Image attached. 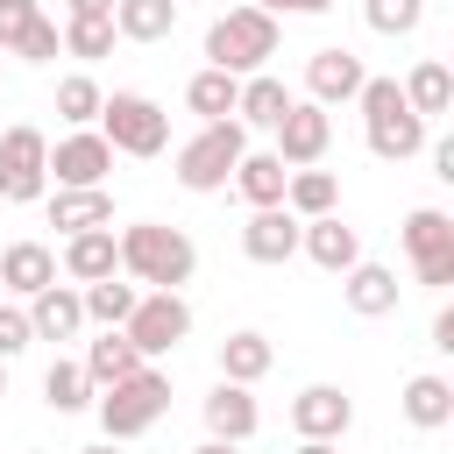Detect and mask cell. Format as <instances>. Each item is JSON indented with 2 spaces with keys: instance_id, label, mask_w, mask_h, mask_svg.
<instances>
[{
  "instance_id": "obj_10",
  "label": "cell",
  "mask_w": 454,
  "mask_h": 454,
  "mask_svg": "<svg viewBox=\"0 0 454 454\" xmlns=\"http://www.w3.org/2000/svg\"><path fill=\"white\" fill-rule=\"evenodd\" d=\"M348 426H355V397L340 383H305L291 397V433L298 440H348Z\"/></svg>"
},
{
  "instance_id": "obj_7",
  "label": "cell",
  "mask_w": 454,
  "mask_h": 454,
  "mask_svg": "<svg viewBox=\"0 0 454 454\" xmlns=\"http://www.w3.org/2000/svg\"><path fill=\"white\" fill-rule=\"evenodd\" d=\"M50 192V135L35 121L0 128V206H35Z\"/></svg>"
},
{
  "instance_id": "obj_40",
  "label": "cell",
  "mask_w": 454,
  "mask_h": 454,
  "mask_svg": "<svg viewBox=\"0 0 454 454\" xmlns=\"http://www.w3.org/2000/svg\"><path fill=\"white\" fill-rule=\"evenodd\" d=\"M433 348H440V355H454V305H440V312H433Z\"/></svg>"
},
{
  "instance_id": "obj_38",
  "label": "cell",
  "mask_w": 454,
  "mask_h": 454,
  "mask_svg": "<svg viewBox=\"0 0 454 454\" xmlns=\"http://www.w3.org/2000/svg\"><path fill=\"white\" fill-rule=\"evenodd\" d=\"M28 340H35V326H28V305H7V298H0V362H14Z\"/></svg>"
},
{
  "instance_id": "obj_25",
  "label": "cell",
  "mask_w": 454,
  "mask_h": 454,
  "mask_svg": "<svg viewBox=\"0 0 454 454\" xmlns=\"http://www.w3.org/2000/svg\"><path fill=\"white\" fill-rule=\"evenodd\" d=\"M270 362H277V348H270V333H255V326H241V333H227L220 340V376L227 383H262L270 376Z\"/></svg>"
},
{
  "instance_id": "obj_37",
  "label": "cell",
  "mask_w": 454,
  "mask_h": 454,
  "mask_svg": "<svg viewBox=\"0 0 454 454\" xmlns=\"http://www.w3.org/2000/svg\"><path fill=\"white\" fill-rule=\"evenodd\" d=\"M35 14H43V0H0V50L14 57V43L35 28Z\"/></svg>"
},
{
  "instance_id": "obj_13",
  "label": "cell",
  "mask_w": 454,
  "mask_h": 454,
  "mask_svg": "<svg viewBox=\"0 0 454 454\" xmlns=\"http://www.w3.org/2000/svg\"><path fill=\"white\" fill-rule=\"evenodd\" d=\"M106 170H114V142L99 128H71L50 149V177L57 184H106Z\"/></svg>"
},
{
  "instance_id": "obj_27",
  "label": "cell",
  "mask_w": 454,
  "mask_h": 454,
  "mask_svg": "<svg viewBox=\"0 0 454 454\" xmlns=\"http://www.w3.org/2000/svg\"><path fill=\"white\" fill-rule=\"evenodd\" d=\"M177 28V0H114V35L121 43H163Z\"/></svg>"
},
{
  "instance_id": "obj_12",
  "label": "cell",
  "mask_w": 454,
  "mask_h": 454,
  "mask_svg": "<svg viewBox=\"0 0 454 454\" xmlns=\"http://www.w3.org/2000/svg\"><path fill=\"white\" fill-rule=\"evenodd\" d=\"M199 419H206V440H234V447H248V440H255V426H262V411H255L248 383H227V376L199 397Z\"/></svg>"
},
{
  "instance_id": "obj_45",
  "label": "cell",
  "mask_w": 454,
  "mask_h": 454,
  "mask_svg": "<svg viewBox=\"0 0 454 454\" xmlns=\"http://www.w3.org/2000/svg\"><path fill=\"white\" fill-rule=\"evenodd\" d=\"M78 454H121V440H92V447H78Z\"/></svg>"
},
{
  "instance_id": "obj_26",
  "label": "cell",
  "mask_w": 454,
  "mask_h": 454,
  "mask_svg": "<svg viewBox=\"0 0 454 454\" xmlns=\"http://www.w3.org/2000/svg\"><path fill=\"white\" fill-rule=\"evenodd\" d=\"M404 106H411L419 121H440V114L454 106V71H447L440 57H419L411 78H404Z\"/></svg>"
},
{
  "instance_id": "obj_15",
  "label": "cell",
  "mask_w": 454,
  "mask_h": 454,
  "mask_svg": "<svg viewBox=\"0 0 454 454\" xmlns=\"http://www.w3.org/2000/svg\"><path fill=\"white\" fill-rule=\"evenodd\" d=\"M298 255H312L326 277H340V270H355L362 262V234L340 220V206L333 213H319V220H298Z\"/></svg>"
},
{
  "instance_id": "obj_30",
  "label": "cell",
  "mask_w": 454,
  "mask_h": 454,
  "mask_svg": "<svg viewBox=\"0 0 454 454\" xmlns=\"http://www.w3.org/2000/svg\"><path fill=\"white\" fill-rule=\"evenodd\" d=\"M92 376H85V362H71V355H57L50 369H43V404L64 419V411H92Z\"/></svg>"
},
{
  "instance_id": "obj_3",
  "label": "cell",
  "mask_w": 454,
  "mask_h": 454,
  "mask_svg": "<svg viewBox=\"0 0 454 454\" xmlns=\"http://www.w3.org/2000/svg\"><path fill=\"white\" fill-rule=\"evenodd\" d=\"M270 57H277V14H262L255 0L213 14V28H206V64L248 78V71H270Z\"/></svg>"
},
{
  "instance_id": "obj_46",
  "label": "cell",
  "mask_w": 454,
  "mask_h": 454,
  "mask_svg": "<svg viewBox=\"0 0 454 454\" xmlns=\"http://www.w3.org/2000/svg\"><path fill=\"white\" fill-rule=\"evenodd\" d=\"M0 397H7V362H0Z\"/></svg>"
},
{
  "instance_id": "obj_44",
  "label": "cell",
  "mask_w": 454,
  "mask_h": 454,
  "mask_svg": "<svg viewBox=\"0 0 454 454\" xmlns=\"http://www.w3.org/2000/svg\"><path fill=\"white\" fill-rule=\"evenodd\" d=\"M199 454H241V447H234V440H206Z\"/></svg>"
},
{
  "instance_id": "obj_28",
  "label": "cell",
  "mask_w": 454,
  "mask_h": 454,
  "mask_svg": "<svg viewBox=\"0 0 454 454\" xmlns=\"http://www.w3.org/2000/svg\"><path fill=\"white\" fill-rule=\"evenodd\" d=\"M284 206H291L298 220H319V213H333V206H340V177H333V170H319V163H305V170H291V177H284Z\"/></svg>"
},
{
  "instance_id": "obj_31",
  "label": "cell",
  "mask_w": 454,
  "mask_h": 454,
  "mask_svg": "<svg viewBox=\"0 0 454 454\" xmlns=\"http://www.w3.org/2000/svg\"><path fill=\"white\" fill-rule=\"evenodd\" d=\"M234 99H241V78H234V71H220V64L192 71V85H184V106H192L199 121H227V114H234Z\"/></svg>"
},
{
  "instance_id": "obj_19",
  "label": "cell",
  "mask_w": 454,
  "mask_h": 454,
  "mask_svg": "<svg viewBox=\"0 0 454 454\" xmlns=\"http://www.w3.org/2000/svg\"><path fill=\"white\" fill-rule=\"evenodd\" d=\"M397 270H383V262H355V270H340V298H348V312L355 319H383V312H397Z\"/></svg>"
},
{
  "instance_id": "obj_33",
  "label": "cell",
  "mask_w": 454,
  "mask_h": 454,
  "mask_svg": "<svg viewBox=\"0 0 454 454\" xmlns=\"http://www.w3.org/2000/svg\"><path fill=\"white\" fill-rule=\"evenodd\" d=\"M57 35H64V57H85V64L106 57V50L121 43V35H114V14H64Z\"/></svg>"
},
{
  "instance_id": "obj_9",
  "label": "cell",
  "mask_w": 454,
  "mask_h": 454,
  "mask_svg": "<svg viewBox=\"0 0 454 454\" xmlns=\"http://www.w3.org/2000/svg\"><path fill=\"white\" fill-rule=\"evenodd\" d=\"M121 333L135 340L142 362H149V355H170V348L192 333V305H184V291H142L135 312L121 319Z\"/></svg>"
},
{
  "instance_id": "obj_32",
  "label": "cell",
  "mask_w": 454,
  "mask_h": 454,
  "mask_svg": "<svg viewBox=\"0 0 454 454\" xmlns=\"http://www.w3.org/2000/svg\"><path fill=\"white\" fill-rule=\"evenodd\" d=\"M78 298H85V319H92V326H121V319L135 312V298H142V284L114 270V277H99V284H78Z\"/></svg>"
},
{
  "instance_id": "obj_39",
  "label": "cell",
  "mask_w": 454,
  "mask_h": 454,
  "mask_svg": "<svg viewBox=\"0 0 454 454\" xmlns=\"http://www.w3.org/2000/svg\"><path fill=\"white\" fill-rule=\"evenodd\" d=\"M262 14H326L333 0H255Z\"/></svg>"
},
{
  "instance_id": "obj_2",
  "label": "cell",
  "mask_w": 454,
  "mask_h": 454,
  "mask_svg": "<svg viewBox=\"0 0 454 454\" xmlns=\"http://www.w3.org/2000/svg\"><path fill=\"white\" fill-rule=\"evenodd\" d=\"M355 106H362V135H369V156H383V163H411L433 135V121H419L411 106H404V85L397 78H362V92H355Z\"/></svg>"
},
{
  "instance_id": "obj_6",
  "label": "cell",
  "mask_w": 454,
  "mask_h": 454,
  "mask_svg": "<svg viewBox=\"0 0 454 454\" xmlns=\"http://www.w3.org/2000/svg\"><path fill=\"white\" fill-rule=\"evenodd\" d=\"M92 128L114 142V156H163L170 149V114L149 92H106Z\"/></svg>"
},
{
  "instance_id": "obj_36",
  "label": "cell",
  "mask_w": 454,
  "mask_h": 454,
  "mask_svg": "<svg viewBox=\"0 0 454 454\" xmlns=\"http://www.w3.org/2000/svg\"><path fill=\"white\" fill-rule=\"evenodd\" d=\"M57 50H64V35H57V21H50V14H35V28L14 43V57H21V64H50Z\"/></svg>"
},
{
  "instance_id": "obj_23",
  "label": "cell",
  "mask_w": 454,
  "mask_h": 454,
  "mask_svg": "<svg viewBox=\"0 0 454 454\" xmlns=\"http://www.w3.org/2000/svg\"><path fill=\"white\" fill-rule=\"evenodd\" d=\"M284 177H291V163L277 156V149H241V163H234V192L248 199V206H284Z\"/></svg>"
},
{
  "instance_id": "obj_1",
  "label": "cell",
  "mask_w": 454,
  "mask_h": 454,
  "mask_svg": "<svg viewBox=\"0 0 454 454\" xmlns=\"http://www.w3.org/2000/svg\"><path fill=\"white\" fill-rule=\"evenodd\" d=\"M114 248H121V277H135V284H149V291H177V284H192V270H199L192 234H184V227H163V220L121 227Z\"/></svg>"
},
{
  "instance_id": "obj_48",
  "label": "cell",
  "mask_w": 454,
  "mask_h": 454,
  "mask_svg": "<svg viewBox=\"0 0 454 454\" xmlns=\"http://www.w3.org/2000/svg\"><path fill=\"white\" fill-rule=\"evenodd\" d=\"M177 7H184V0H177Z\"/></svg>"
},
{
  "instance_id": "obj_24",
  "label": "cell",
  "mask_w": 454,
  "mask_h": 454,
  "mask_svg": "<svg viewBox=\"0 0 454 454\" xmlns=\"http://www.w3.org/2000/svg\"><path fill=\"white\" fill-rule=\"evenodd\" d=\"M397 411H404V419H411L419 433H440V426H454V383L426 369V376H411V383H404Z\"/></svg>"
},
{
  "instance_id": "obj_29",
  "label": "cell",
  "mask_w": 454,
  "mask_h": 454,
  "mask_svg": "<svg viewBox=\"0 0 454 454\" xmlns=\"http://www.w3.org/2000/svg\"><path fill=\"white\" fill-rule=\"evenodd\" d=\"M78 362H85L92 390H106V383H121V376H135V369H142V355H135V340H128L121 326H106V333H99V340H92Z\"/></svg>"
},
{
  "instance_id": "obj_20",
  "label": "cell",
  "mask_w": 454,
  "mask_h": 454,
  "mask_svg": "<svg viewBox=\"0 0 454 454\" xmlns=\"http://www.w3.org/2000/svg\"><path fill=\"white\" fill-rule=\"evenodd\" d=\"M28 326H35V340H78L85 333V298L71 284H43L28 298Z\"/></svg>"
},
{
  "instance_id": "obj_21",
  "label": "cell",
  "mask_w": 454,
  "mask_h": 454,
  "mask_svg": "<svg viewBox=\"0 0 454 454\" xmlns=\"http://www.w3.org/2000/svg\"><path fill=\"white\" fill-rule=\"evenodd\" d=\"M43 284H57V248L50 241H7L0 248V291L35 298Z\"/></svg>"
},
{
  "instance_id": "obj_18",
  "label": "cell",
  "mask_w": 454,
  "mask_h": 454,
  "mask_svg": "<svg viewBox=\"0 0 454 454\" xmlns=\"http://www.w3.org/2000/svg\"><path fill=\"white\" fill-rule=\"evenodd\" d=\"M57 270H64L71 284H99V277H114V270H121L114 227H85V234H64V255H57Z\"/></svg>"
},
{
  "instance_id": "obj_34",
  "label": "cell",
  "mask_w": 454,
  "mask_h": 454,
  "mask_svg": "<svg viewBox=\"0 0 454 454\" xmlns=\"http://www.w3.org/2000/svg\"><path fill=\"white\" fill-rule=\"evenodd\" d=\"M99 85L85 78V71H71V78H57V121H71V128H92L99 121Z\"/></svg>"
},
{
  "instance_id": "obj_17",
  "label": "cell",
  "mask_w": 454,
  "mask_h": 454,
  "mask_svg": "<svg viewBox=\"0 0 454 454\" xmlns=\"http://www.w3.org/2000/svg\"><path fill=\"white\" fill-rule=\"evenodd\" d=\"M50 227H57V234L114 227V192H106V184H57V192H50Z\"/></svg>"
},
{
  "instance_id": "obj_43",
  "label": "cell",
  "mask_w": 454,
  "mask_h": 454,
  "mask_svg": "<svg viewBox=\"0 0 454 454\" xmlns=\"http://www.w3.org/2000/svg\"><path fill=\"white\" fill-rule=\"evenodd\" d=\"M298 454H340V440H298Z\"/></svg>"
},
{
  "instance_id": "obj_5",
  "label": "cell",
  "mask_w": 454,
  "mask_h": 454,
  "mask_svg": "<svg viewBox=\"0 0 454 454\" xmlns=\"http://www.w3.org/2000/svg\"><path fill=\"white\" fill-rule=\"evenodd\" d=\"M241 149H248V128H241L234 114H227V121H199V135L177 149V163H170V170H177V184H184V192H199V199H206V192H227V177H234Z\"/></svg>"
},
{
  "instance_id": "obj_49",
  "label": "cell",
  "mask_w": 454,
  "mask_h": 454,
  "mask_svg": "<svg viewBox=\"0 0 454 454\" xmlns=\"http://www.w3.org/2000/svg\"><path fill=\"white\" fill-rule=\"evenodd\" d=\"M0 298H7V291H0Z\"/></svg>"
},
{
  "instance_id": "obj_41",
  "label": "cell",
  "mask_w": 454,
  "mask_h": 454,
  "mask_svg": "<svg viewBox=\"0 0 454 454\" xmlns=\"http://www.w3.org/2000/svg\"><path fill=\"white\" fill-rule=\"evenodd\" d=\"M433 177L454 184V142H433Z\"/></svg>"
},
{
  "instance_id": "obj_47",
  "label": "cell",
  "mask_w": 454,
  "mask_h": 454,
  "mask_svg": "<svg viewBox=\"0 0 454 454\" xmlns=\"http://www.w3.org/2000/svg\"><path fill=\"white\" fill-rule=\"evenodd\" d=\"M0 71H7V50H0Z\"/></svg>"
},
{
  "instance_id": "obj_11",
  "label": "cell",
  "mask_w": 454,
  "mask_h": 454,
  "mask_svg": "<svg viewBox=\"0 0 454 454\" xmlns=\"http://www.w3.org/2000/svg\"><path fill=\"white\" fill-rule=\"evenodd\" d=\"M270 135H277V156H284L291 170H305V163L326 156V142H333V114H326L319 99H291V114H284Z\"/></svg>"
},
{
  "instance_id": "obj_8",
  "label": "cell",
  "mask_w": 454,
  "mask_h": 454,
  "mask_svg": "<svg viewBox=\"0 0 454 454\" xmlns=\"http://www.w3.org/2000/svg\"><path fill=\"white\" fill-rule=\"evenodd\" d=\"M397 241H404V255H411V270H419L426 291H447L454 284V220L440 206H411L404 227H397Z\"/></svg>"
},
{
  "instance_id": "obj_16",
  "label": "cell",
  "mask_w": 454,
  "mask_h": 454,
  "mask_svg": "<svg viewBox=\"0 0 454 454\" xmlns=\"http://www.w3.org/2000/svg\"><path fill=\"white\" fill-rule=\"evenodd\" d=\"M362 78H369V64H362L355 50H340V43H326V50H312V64H305V99L340 106V99L362 92Z\"/></svg>"
},
{
  "instance_id": "obj_35",
  "label": "cell",
  "mask_w": 454,
  "mask_h": 454,
  "mask_svg": "<svg viewBox=\"0 0 454 454\" xmlns=\"http://www.w3.org/2000/svg\"><path fill=\"white\" fill-rule=\"evenodd\" d=\"M362 21H369L376 35H419L426 0H362Z\"/></svg>"
},
{
  "instance_id": "obj_4",
  "label": "cell",
  "mask_w": 454,
  "mask_h": 454,
  "mask_svg": "<svg viewBox=\"0 0 454 454\" xmlns=\"http://www.w3.org/2000/svg\"><path fill=\"white\" fill-rule=\"evenodd\" d=\"M92 411H99V426H106V440H142L163 411H170V376L163 369H135V376H121V383H106L99 397H92Z\"/></svg>"
},
{
  "instance_id": "obj_14",
  "label": "cell",
  "mask_w": 454,
  "mask_h": 454,
  "mask_svg": "<svg viewBox=\"0 0 454 454\" xmlns=\"http://www.w3.org/2000/svg\"><path fill=\"white\" fill-rule=\"evenodd\" d=\"M241 255H248V262H262V270L291 262V255H298V213H291V206H248Z\"/></svg>"
},
{
  "instance_id": "obj_42",
  "label": "cell",
  "mask_w": 454,
  "mask_h": 454,
  "mask_svg": "<svg viewBox=\"0 0 454 454\" xmlns=\"http://www.w3.org/2000/svg\"><path fill=\"white\" fill-rule=\"evenodd\" d=\"M64 14H114V0H64Z\"/></svg>"
},
{
  "instance_id": "obj_22",
  "label": "cell",
  "mask_w": 454,
  "mask_h": 454,
  "mask_svg": "<svg viewBox=\"0 0 454 454\" xmlns=\"http://www.w3.org/2000/svg\"><path fill=\"white\" fill-rule=\"evenodd\" d=\"M291 99H298V92H291V85H284L277 71H248V78H241V99H234V121H241V128H262V135H270V128H277V121L291 114Z\"/></svg>"
}]
</instances>
